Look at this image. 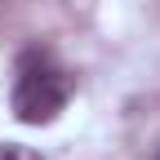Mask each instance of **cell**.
Masks as SVG:
<instances>
[{"label":"cell","mask_w":160,"mask_h":160,"mask_svg":"<svg viewBox=\"0 0 160 160\" xmlns=\"http://www.w3.org/2000/svg\"><path fill=\"white\" fill-rule=\"evenodd\" d=\"M71 102V80L58 67H27L22 80L13 89V116L22 125H49L62 116V107Z\"/></svg>","instance_id":"6da1fadb"},{"label":"cell","mask_w":160,"mask_h":160,"mask_svg":"<svg viewBox=\"0 0 160 160\" xmlns=\"http://www.w3.org/2000/svg\"><path fill=\"white\" fill-rule=\"evenodd\" d=\"M0 160H40V151H31L22 142H5V147H0Z\"/></svg>","instance_id":"7a4b0ae2"},{"label":"cell","mask_w":160,"mask_h":160,"mask_svg":"<svg viewBox=\"0 0 160 160\" xmlns=\"http://www.w3.org/2000/svg\"><path fill=\"white\" fill-rule=\"evenodd\" d=\"M156 160H160V156H156Z\"/></svg>","instance_id":"3957f363"}]
</instances>
